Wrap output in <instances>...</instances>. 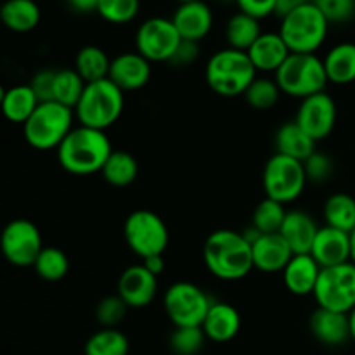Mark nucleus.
<instances>
[{"label": "nucleus", "mask_w": 355, "mask_h": 355, "mask_svg": "<svg viewBox=\"0 0 355 355\" xmlns=\"http://www.w3.org/2000/svg\"><path fill=\"white\" fill-rule=\"evenodd\" d=\"M203 262L220 281L245 279L253 266V250L243 232L218 229L211 232L203 245Z\"/></svg>", "instance_id": "1"}, {"label": "nucleus", "mask_w": 355, "mask_h": 355, "mask_svg": "<svg viewBox=\"0 0 355 355\" xmlns=\"http://www.w3.org/2000/svg\"><path fill=\"white\" fill-rule=\"evenodd\" d=\"M58 162L71 175H92L103 170L114 151L104 130L78 127L73 128L58 149Z\"/></svg>", "instance_id": "2"}, {"label": "nucleus", "mask_w": 355, "mask_h": 355, "mask_svg": "<svg viewBox=\"0 0 355 355\" xmlns=\"http://www.w3.org/2000/svg\"><path fill=\"white\" fill-rule=\"evenodd\" d=\"M257 68L253 66L248 52L236 49L217 51L207 62L205 78L208 87L222 97L245 96L248 87L257 78Z\"/></svg>", "instance_id": "3"}, {"label": "nucleus", "mask_w": 355, "mask_h": 355, "mask_svg": "<svg viewBox=\"0 0 355 355\" xmlns=\"http://www.w3.org/2000/svg\"><path fill=\"white\" fill-rule=\"evenodd\" d=\"M120 87L110 78L87 83L75 107V118L80 125L97 130L113 127L125 110V96Z\"/></svg>", "instance_id": "4"}, {"label": "nucleus", "mask_w": 355, "mask_h": 355, "mask_svg": "<svg viewBox=\"0 0 355 355\" xmlns=\"http://www.w3.org/2000/svg\"><path fill=\"white\" fill-rule=\"evenodd\" d=\"M329 21L312 0L281 19L279 35L291 54H315L328 37Z\"/></svg>", "instance_id": "5"}, {"label": "nucleus", "mask_w": 355, "mask_h": 355, "mask_svg": "<svg viewBox=\"0 0 355 355\" xmlns=\"http://www.w3.org/2000/svg\"><path fill=\"white\" fill-rule=\"evenodd\" d=\"M75 111L51 101L40 103L30 120L23 125L24 141L38 151L58 149L75 128Z\"/></svg>", "instance_id": "6"}, {"label": "nucleus", "mask_w": 355, "mask_h": 355, "mask_svg": "<svg viewBox=\"0 0 355 355\" xmlns=\"http://www.w3.org/2000/svg\"><path fill=\"white\" fill-rule=\"evenodd\" d=\"M274 75L281 92L300 101L324 92L328 83L324 62L318 54H290Z\"/></svg>", "instance_id": "7"}, {"label": "nucleus", "mask_w": 355, "mask_h": 355, "mask_svg": "<svg viewBox=\"0 0 355 355\" xmlns=\"http://www.w3.org/2000/svg\"><path fill=\"white\" fill-rule=\"evenodd\" d=\"M123 238L128 248L144 260L166 252L170 232L158 214L151 210H135L125 218Z\"/></svg>", "instance_id": "8"}, {"label": "nucleus", "mask_w": 355, "mask_h": 355, "mask_svg": "<svg viewBox=\"0 0 355 355\" xmlns=\"http://www.w3.org/2000/svg\"><path fill=\"white\" fill-rule=\"evenodd\" d=\"M304 163L284 155L270 156L263 166L262 186L266 196L288 205L302 196L307 184Z\"/></svg>", "instance_id": "9"}, {"label": "nucleus", "mask_w": 355, "mask_h": 355, "mask_svg": "<svg viewBox=\"0 0 355 355\" xmlns=\"http://www.w3.org/2000/svg\"><path fill=\"white\" fill-rule=\"evenodd\" d=\"M211 304L207 293L198 284L189 281H179L168 286L163 297V309L166 318L172 321L175 328L187 326H201Z\"/></svg>", "instance_id": "10"}, {"label": "nucleus", "mask_w": 355, "mask_h": 355, "mask_svg": "<svg viewBox=\"0 0 355 355\" xmlns=\"http://www.w3.org/2000/svg\"><path fill=\"white\" fill-rule=\"evenodd\" d=\"M312 297L318 307L350 314L355 309V263L347 262L321 269Z\"/></svg>", "instance_id": "11"}, {"label": "nucleus", "mask_w": 355, "mask_h": 355, "mask_svg": "<svg viewBox=\"0 0 355 355\" xmlns=\"http://www.w3.org/2000/svg\"><path fill=\"white\" fill-rule=\"evenodd\" d=\"M0 248L7 262L14 267H33L45 248L37 225L28 218H14L3 227Z\"/></svg>", "instance_id": "12"}, {"label": "nucleus", "mask_w": 355, "mask_h": 355, "mask_svg": "<svg viewBox=\"0 0 355 355\" xmlns=\"http://www.w3.org/2000/svg\"><path fill=\"white\" fill-rule=\"evenodd\" d=\"M180 42L175 24L166 17L146 19L135 33V49L149 62H168Z\"/></svg>", "instance_id": "13"}, {"label": "nucleus", "mask_w": 355, "mask_h": 355, "mask_svg": "<svg viewBox=\"0 0 355 355\" xmlns=\"http://www.w3.org/2000/svg\"><path fill=\"white\" fill-rule=\"evenodd\" d=\"M336 103L329 94L319 92L300 101L295 121L314 139L321 142L333 134L336 125Z\"/></svg>", "instance_id": "14"}, {"label": "nucleus", "mask_w": 355, "mask_h": 355, "mask_svg": "<svg viewBox=\"0 0 355 355\" xmlns=\"http://www.w3.org/2000/svg\"><path fill=\"white\" fill-rule=\"evenodd\" d=\"M116 290L121 300L130 309H144L155 302L158 295V277L142 263L130 266L121 272Z\"/></svg>", "instance_id": "15"}, {"label": "nucleus", "mask_w": 355, "mask_h": 355, "mask_svg": "<svg viewBox=\"0 0 355 355\" xmlns=\"http://www.w3.org/2000/svg\"><path fill=\"white\" fill-rule=\"evenodd\" d=\"M107 78L120 87L123 92H134L148 85L151 78V62L144 55L135 52H123L111 59Z\"/></svg>", "instance_id": "16"}, {"label": "nucleus", "mask_w": 355, "mask_h": 355, "mask_svg": "<svg viewBox=\"0 0 355 355\" xmlns=\"http://www.w3.org/2000/svg\"><path fill=\"white\" fill-rule=\"evenodd\" d=\"M177 31L182 40H203L214 28V12L205 0L180 3L172 16Z\"/></svg>", "instance_id": "17"}, {"label": "nucleus", "mask_w": 355, "mask_h": 355, "mask_svg": "<svg viewBox=\"0 0 355 355\" xmlns=\"http://www.w3.org/2000/svg\"><path fill=\"white\" fill-rule=\"evenodd\" d=\"M311 255L321 269L350 262V234L324 225L315 236Z\"/></svg>", "instance_id": "18"}, {"label": "nucleus", "mask_w": 355, "mask_h": 355, "mask_svg": "<svg viewBox=\"0 0 355 355\" xmlns=\"http://www.w3.org/2000/svg\"><path fill=\"white\" fill-rule=\"evenodd\" d=\"M309 326L314 338L326 347H340L352 340L349 314L318 307L312 312Z\"/></svg>", "instance_id": "19"}, {"label": "nucleus", "mask_w": 355, "mask_h": 355, "mask_svg": "<svg viewBox=\"0 0 355 355\" xmlns=\"http://www.w3.org/2000/svg\"><path fill=\"white\" fill-rule=\"evenodd\" d=\"M252 250L255 269L267 274L283 272L291 257L295 255L286 239L279 232L277 234H260V238L252 245Z\"/></svg>", "instance_id": "20"}, {"label": "nucleus", "mask_w": 355, "mask_h": 355, "mask_svg": "<svg viewBox=\"0 0 355 355\" xmlns=\"http://www.w3.org/2000/svg\"><path fill=\"white\" fill-rule=\"evenodd\" d=\"M321 276V266L314 260L311 253L293 255L283 270V283L291 295L309 297L314 295Z\"/></svg>", "instance_id": "21"}, {"label": "nucleus", "mask_w": 355, "mask_h": 355, "mask_svg": "<svg viewBox=\"0 0 355 355\" xmlns=\"http://www.w3.org/2000/svg\"><path fill=\"white\" fill-rule=\"evenodd\" d=\"M201 328L210 342L227 343L238 336L241 329V315L234 305L214 302Z\"/></svg>", "instance_id": "22"}, {"label": "nucleus", "mask_w": 355, "mask_h": 355, "mask_svg": "<svg viewBox=\"0 0 355 355\" xmlns=\"http://www.w3.org/2000/svg\"><path fill=\"white\" fill-rule=\"evenodd\" d=\"M290 54L291 51L288 49L286 42L283 40L279 31L277 33H274V31L262 33L248 51V55L257 71L263 73H276L284 64V61L290 58Z\"/></svg>", "instance_id": "23"}, {"label": "nucleus", "mask_w": 355, "mask_h": 355, "mask_svg": "<svg viewBox=\"0 0 355 355\" xmlns=\"http://www.w3.org/2000/svg\"><path fill=\"white\" fill-rule=\"evenodd\" d=\"M319 229L321 227L318 225L315 218L307 211L290 210L286 214L279 234L286 239L295 255H302V253H311Z\"/></svg>", "instance_id": "24"}, {"label": "nucleus", "mask_w": 355, "mask_h": 355, "mask_svg": "<svg viewBox=\"0 0 355 355\" xmlns=\"http://www.w3.org/2000/svg\"><path fill=\"white\" fill-rule=\"evenodd\" d=\"M318 142L297 123V121H286L281 125L274 135V146H276L277 155L290 156L304 163L312 153H315Z\"/></svg>", "instance_id": "25"}, {"label": "nucleus", "mask_w": 355, "mask_h": 355, "mask_svg": "<svg viewBox=\"0 0 355 355\" xmlns=\"http://www.w3.org/2000/svg\"><path fill=\"white\" fill-rule=\"evenodd\" d=\"M38 104H40V101L30 87V83L9 87L2 92V111L7 120L12 121V123H26L38 107Z\"/></svg>", "instance_id": "26"}, {"label": "nucleus", "mask_w": 355, "mask_h": 355, "mask_svg": "<svg viewBox=\"0 0 355 355\" xmlns=\"http://www.w3.org/2000/svg\"><path fill=\"white\" fill-rule=\"evenodd\" d=\"M328 82L335 85H349L355 82V44L343 42L329 49L322 59Z\"/></svg>", "instance_id": "27"}, {"label": "nucleus", "mask_w": 355, "mask_h": 355, "mask_svg": "<svg viewBox=\"0 0 355 355\" xmlns=\"http://www.w3.org/2000/svg\"><path fill=\"white\" fill-rule=\"evenodd\" d=\"M40 7L35 0H7L0 9V19L14 33H28L40 23Z\"/></svg>", "instance_id": "28"}, {"label": "nucleus", "mask_w": 355, "mask_h": 355, "mask_svg": "<svg viewBox=\"0 0 355 355\" xmlns=\"http://www.w3.org/2000/svg\"><path fill=\"white\" fill-rule=\"evenodd\" d=\"M259 21L260 19L248 16V14L241 12V10L234 14V16H231V19L225 24V40H227L229 47L236 49V51L248 52L250 47L262 35Z\"/></svg>", "instance_id": "29"}, {"label": "nucleus", "mask_w": 355, "mask_h": 355, "mask_svg": "<svg viewBox=\"0 0 355 355\" xmlns=\"http://www.w3.org/2000/svg\"><path fill=\"white\" fill-rule=\"evenodd\" d=\"M326 225L343 232L355 229V198L347 193H335L326 200L322 208Z\"/></svg>", "instance_id": "30"}, {"label": "nucleus", "mask_w": 355, "mask_h": 355, "mask_svg": "<svg viewBox=\"0 0 355 355\" xmlns=\"http://www.w3.org/2000/svg\"><path fill=\"white\" fill-rule=\"evenodd\" d=\"M111 59L97 45H85L75 58V69L85 80V83L99 82L110 76Z\"/></svg>", "instance_id": "31"}, {"label": "nucleus", "mask_w": 355, "mask_h": 355, "mask_svg": "<svg viewBox=\"0 0 355 355\" xmlns=\"http://www.w3.org/2000/svg\"><path fill=\"white\" fill-rule=\"evenodd\" d=\"M101 175L110 186L127 187L135 182L139 175V163L130 153L113 151L106 165L101 170Z\"/></svg>", "instance_id": "32"}, {"label": "nucleus", "mask_w": 355, "mask_h": 355, "mask_svg": "<svg viewBox=\"0 0 355 355\" xmlns=\"http://www.w3.org/2000/svg\"><path fill=\"white\" fill-rule=\"evenodd\" d=\"M130 343L125 333L116 328H103L87 340L85 355H128Z\"/></svg>", "instance_id": "33"}, {"label": "nucleus", "mask_w": 355, "mask_h": 355, "mask_svg": "<svg viewBox=\"0 0 355 355\" xmlns=\"http://www.w3.org/2000/svg\"><path fill=\"white\" fill-rule=\"evenodd\" d=\"M87 83L75 68L58 69L54 80V101L75 111Z\"/></svg>", "instance_id": "34"}, {"label": "nucleus", "mask_w": 355, "mask_h": 355, "mask_svg": "<svg viewBox=\"0 0 355 355\" xmlns=\"http://www.w3.org/2000/svg\"><path fill=\"white\" fill-rule=\"evenodd\" d=\"M33 269L38 277L55 283V281H61L68 276L69 259L62 250L55 248V246H45L38 255Z\"/></svg>", "instance_id": "35"}, {"label": "nucleus", "mask_w": 355, "mask_h": 355, "mask_svg": "<svg viewBox=\"0 0 355 355\" xmlns=\"http://www.w3.org/2000/svg\"><path fill=\"white\" fill-rule=\"evenodd\" d=\"M286 214L288 210L283 203L266 196V200L260 201L253 211L252 225L262 234H277L283 227Z\"/></svg>", "instance_id": "36"}, {"label": "nucleus", "mask_w": 355, "mask_h": 355, "mask_svg": "<svg viewBox=\"0 0 355 355\" xmlns=\"http://www.w3.org/2000/svg\"><path fill=\"white\" fill-rule=\"evenodd\" d=\"M281 94L283 92H281L276 80L259 78V76H257L243 97H245V101L253 107V110L267 111L272 110V107L279 103Z\"/></svg>", "instance_id": "37"}, {"label": "nucleus", "mask_w": 355, "mask_h": 355, "mask_svg": "<svg viewBox=\"0 0 355 355\" xmlns=\"http://www.w3.org/2000/svg\"><path fill=\"white\" fill-rule=\"evenodd\" d=\"M205 335L201 326L175 328L170 335V350L175 355H198L205 345Z\"/></svg>", "instance_id": "38"}, {"label": "nucleus", "mask_w": 355, "mask_h": 355, "mask_svg": "<svg viewBox=\"0 0 355 355\" xmlns=\"http://www.w3.org/2000/svg\"><path fill=\"white\" fill-rule=\"evenodd\" d=\"M141 9V0H99L97 12L111 24H125L135 19Z\"/></svg>", "instance_id": "39"}, {"label": "nucleus", "mask_w": 355, "mask_h": 355, "mask_svg": "<svg viewBox=\"0 0 355 355\" xmlns=\"http://www.w3.org/2000/svg\"><path fill=\"white\" fill-rule=\"evenodd\" d=\"M128 305L121 300L120 295L104 297L96 307V319L103 328H116L125 321L128 314Z\"/></svg>", "instance_id": "40"}, {"label": "nucleus", "mask_w": 355, "mask_h": 355, "mask_svg": "<svg viewBox=\"0 0 355 355\" xmlns=\"http://www.w3.org/2000/svg\"><path fill=\"white\" fill-rule=\"evenodd\" d=\"M305 175L312 184H324L331 179L335 172V162L326 153L315 151L304 162Z\"/></svg>", "instance_id": "41"}, {"label": "nucleus", "mask_w": 355, "mask_h": 355, "mask_svg": "<svg viewBox=\"0 0 355 355\" xmlns=\"http://www.w3.org/2000/svg\"><path fill=\"white\" fill-rule=\"evenodd\" d=\"M329 24L347 23L355 16V0H312Z\"/></svg>", "instance_id": "42"}, {"label": "nucleus", "mask_w": 355, "mask_h": 355, "mask_svg": "<svg viewBox=\"0 0 355 355\" xmlns=\"http://www.w3.org/2000/svg\"><path fill=\"white\" fill-rule=\"evenodd\" d=\"M58 69H40L35 73L30 80V87L37 94L40 103H51L54 101V80Z\"/></svg>", "instance_id": "43"}, {"label": "nucleus", "mask_w": 355, "mask_h": 355, "mask_svg": "<svg viewBox=\"0 0 355 355\" xmlns=\"http://www.w3.org/2000/svg\"><path fill=\"white\" fill-rule=\"evenodd\" d=\"M198 58H200V45H198V42L182 40L168 62L175 66V68H186V66L193 64Z\"/></svg>", "instance_id": "44"}, {"label": "nucleus", "mask_w": 355, "mask_h": 355, "mask_svg": "<svg viewBox=\"0 0 355 355\" xmlns=\"http://www.w3.org/2000/svg\"><path fill=\"white\" fill-rule=\"evenodd\" d=\"M239 10L248 16L257 17V19H263L274 14V6L276 0H236Z\"/></svg>", "instance_id": "45"}, {"label": "nucleus", "mask_w": 355, "mask_h": 355, "mask_svg": "<svg viewBox=\"0 0 355 355\" xmlns=\"http://www.w3.org/2000/svg\"><path fill=\"white\" fill-rule=\"evenodd\" d=\"M309 0H276V6H274V16H277L279 19H284L286 16H290L293 10H297L298 7L304 6Z\"/></svg>", "instance_id": "46"}, {"label": "nucleus", "mask_w": 355, "mask_h": 355, "mask_svg": "<svg viewBox=\"0 0 355 355\" xmlns=\"http://www.w3.org/2000/svg\"><path fill=\"white\" fill-rule=\"evenodd\" d=\"M68 6L71 7L73 10L82 14H89L97 10V6H99V0H66Z\"/></svg>", "instance_id": "47"}, {"label": "nucleus", "mask_w": 355, "mask_h": 355, "mask_svg": "<svg viewBox=\"0 0 355 355\" xmlns=\"http://www.w3.org/2000/svg\"><path fill=\"white\" fill-rule=\"evenodd\" d=\"M142 266H144L149 272L155 274V276L158 277L159 274H163V270H165V260H163V255H155L142 260Z\"/></svg>", "instance_id": "48"}, {"label": "nucleus", "mask_w": 355, "mask_h": 355, "mask_svg": "<svg viewBox=\"0 0 355 355\" xmlns=\"http://www.w3.org/2000/svg\"><path fill=\"white\" fill-rule=\"evenodd\" d=\"M350 262L355 263V229L350 232Z\"/></svg>", "instance_id": "49"}, {"label": "nucleus", "mask_w": 355, "mask_h": 355, "mask_svg": "<svg viewBox=\"0 0 355 355\" xmlns=\"http://www.w3.org/2000/svg\"><path fill=\"white\" fill-rule=\"evenodd\" d=\"M349 321H350V335H352V340L355 342V309L349 314Z\"/></svg>", "instance_id": "50"}, {"label": "nucleus", "mask_w": 355, "mask_h": 355, "mask_svg": "<svg viewBox=\"0 0 355 355\" xmlns=\"http://www.w3.org/2000/svg\"><path fill=\"white\" fill-rule=\"evenodd\" d=\"M179 3H187V2H200V0H177Z\"/></svg>", "instance_id": "51"}, {"label": "nucleus", "mask_w": 355, "mask_h": 355, "mask_svg": "<svg viewBox=\"0 0 355 355\" xmlns=\"http://www.w3.org/2000/svg\"><path fill=\"white\" fill-rule=\"evenodd\" d=\"M222 2H236V0H222Z\"/></svg>", "instance_id": "52"}]
</instances>
